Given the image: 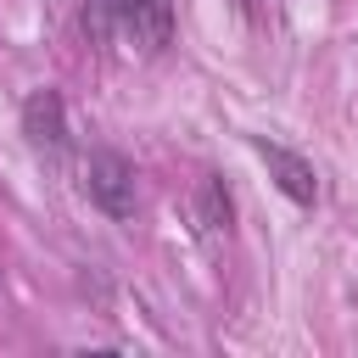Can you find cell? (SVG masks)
Instances as JSON below:
<instances>
[{
	"instance_id": "5b68a950",
	"label": "cell",
	"mask_w": 358,
	"mask_h": 358,
	"mask_svg": "<svg viewBox=\"0 0 358 358\" xmlns=\"http://www.w3.org/2000/svg\"><path fill=\"white\" fill-rule=\"evenodd\" d=\"M196 218H201V229H207V235H218V229L229 235V218H235V207H229V190H224V179H213V173H207V179L196 185Z\"/></svg>"
},
{
	"instance_id": "6da1fadb",
	"label": "cell",
	"mask_w": 358,
	"mask_h": 358,
	"mask_svg": "<svg viewBox=\"0 0 358 358\" xmlns=\"http://www.w3.org/2000/svg\"><path fill=\"white\" fill-rule=\"evenodd\" d=\"M84 28L101 39H117L134 56H157L173 39V6L168 0H90Z\"/></svg>"
},
{
	"instance_id": "277c9868",
	"label": "cell",
	"mask_w": 358,
	"mask_h": 358,
	"mask_svg": "<svg viewBox=\"0 0 358 358\" xmlns=\"http://www.w3.org/2000/svg\"><path fill=\"white\" fill-rule=\"evenodd\" d=\"M22 134L39 145V151H62L67 145V106L56 90H34L22 101Z\"/></svg>"
},
{
	"instance_id": "7a4b0ae2",
	"label": "cell",
	"mask_w": 358,
	"mask_h": 358,
	"mask_svg": "<svg viewBox=\"0 0 358 358\" xmlns=\"http://www.w3.org/2000/svg\"><path fill=\"white\" fill-rule=\"evenodd\" d=\"M84 190L106 218H134L140 190H134V162L123 151H90L84 162Z\"/></svg>"
},
{
	"instance_id": "3957f363",
	"label": "cell",
	"mask_w": 358,
	"mask_h": 358,
	"mask_svg": "<svg viewBox=\"0 0 358 358\" xmlns=\"http://www.w3.org/2000/svg\"><path fill=\"white\" fill-rule=\"evenodd\" d=\"M252 145H257V157L268 162V179H274L296 207H313V201H319V173H313L308 157H296V151H285V145H274V140H252Z\"/></svg>"
}]
</instances>
